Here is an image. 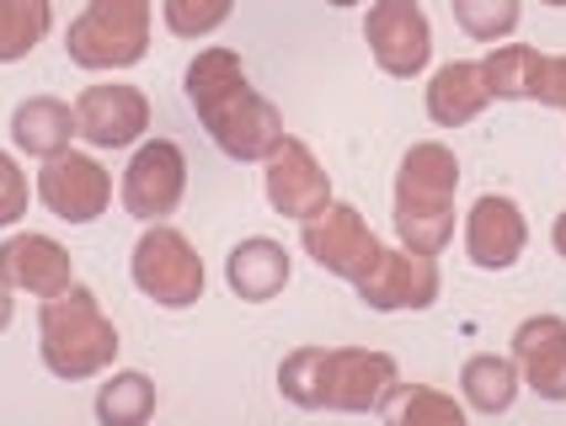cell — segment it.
<instances>
[{"label":"cell","mask_w":566,"mask_h":426,"mask_svg":"<svg viewBox=\"0 0 566 426\" xmlns=\"http://www.w3.org/2000/svg\"><path fill=\"white\" fill-rule=\"evenodd\" d=\"M198 123L230 160H268L283 145V113L252 86L241 54L230 49H198V60L182 75Z\"/></svg>","instance_id":"6da1fadb"},{"label":"cell","mask_w":566,"mask_h":426,"mask_svg":"<svg viewBox=\"0 0 566 426\" xmlns=\"http://www.w3.org/2000/svg\"><path fill=\"white\" fill-rule=\"evenodd\" d=\"M401 384V368L390 352L369 347H294L279 363V395L300 411H379L385 395Z\"/></svg>","instance_id":"7a4b0ae2"},{"label":"cell","mask_w":566,"mask_h":426,"mask_svg":"<svg viewBox=\"0 0 566 426\" xmlns=\"http://www.w3.org/2000/svg\"><path fill=\"white\" fill-rule=\"evenodd\" d=\"M454 192H460V160L449 145L422 139L396 166V235L411 251L439 256L454 241Z\"/></svg>","instance_id":"3957f363"},{"label":"cell","mask_w":566,"mask_h":426,"mask_svg":"<svg viewBox=\"0 0 566 426\" xmlns=\"http://www.w3.org/2000/svg\"><path fill=\"white\" fill-rule=\"evenodd\" d=\"M38 352H43V368L54 379H96L107 373L113 358H118V326L102 315V299H96L86 283L64 288L60 299H43L38 309Z\"/></svg>","instance_id":"277c9868"},{"label":"cell","mask_w":566,"mask_h":426,"mask_svg":"<svg viewBox=\"0 0 566 426\" xmlns=\"http://www.w3.org/2000/svg\"><path fill=\"white\" fill-rule=\"evenodd\" d=\"M64 54L81 70H128L150 54V0H86L64 32Z\"/></svg>","instance_id":"5b68a950"},{"label":"cell","mask_w":566,"mask_h":426,"mask_svg":"<svg viewBox=\"0 0 566 426\" xmlns=\"http://www.w3.org/2000/svg\"><path fill=\"white\" fill-rule=\"evenodd\" d=\"M128 273H134V288L160 309H192L203 299V256L171 224H150L134 241Z\"/></svg>","instance_id":"8992f818"},{"label":"cell","mask_w":566,"mask_h":426,"mask_svg":"<svg viewBox=\"0 0 566 426\" xmlns=\"http://www.w3.org/2000/svg\"><path fill=\"white\" fill-rule=\"evenodd\" d=\"M439 262L428 251H411V245H385L375 256V267L353 283V294L375 315H401V309H428L439 305Z\"/></svg>","instance_id":"52a82bcc"},{"label":"cell","mask_w":566,"mask_h":426,"mask_svg":"<svg viewBox=\"0 0 566 426\" xmlns=\"http://www.w3.org/2000/svg\"><path fill=\"white\" fill-rule=\"evenodd\" d=\"M124 209L139 224H166L188 192V155L177 139H145L124 166Z\"/></svg>","instance_id":"ba28073f"},{"label":"cell","mask_w":566,"mask_h":426,"mask_svg":"<svg viewBox=\"0 0 566 426\" xmlns=\"http://www.w3.org/2000/svg\"><path fill=\"white\" fill-rule=\"evenodd\" d=\"M262 166H268V171H262V192H268L273 213H283V219L311 224L315 213H326L332 203H337V198H332L326 166H321L311 145L294 139V134H283V145L268 155Z\"/></svg>","instance_id":"9c48e42d"},{"label":"cell","mask_w":566,"mask_h":426,"mask_svg":"<svg viewBox=\"0 0 566 426\" xmlns=\"http://www.w3.org/2000/svg\"><path fill=\"white\" fill-rule=\"evenodd\" d=\"M300 245L321 273L343 277V283H358V277L375 267V256L385 245L375 241L369 219L353 209V203H332L326 213H315L311 224H300Z\"/></svg>","instance_id":"30bf717a"},{"label":"cell","mask_w":566,"mask_h":426,"mask_svg":"<svg viewBox=\"0 0 566 426\" xmlns=\"http://www.w3.org/2000/svg\"><path fill=\"white\" fill-rule=\"evenodd\" d=\"M364 38H369V54L385 75L411 81V75L428 70L433 28H428V11L417 0H375L369 17H364Z\"/></svg>","instance_id":"8fae6325"},{"label":"cell","mask_w":566,"mask_h":426,"mask_svg":"<svg viewBox=\"0 0 566 426\" xmlns=\"http://www.w3.org/2000/svg\"><path fill=\"white\" fill-rule=\"evenodd\" d=\"M38 198L43 209L64 219V224H92L107 213L113 203V177L102 171L96 155H81V150H64L54 160H43L38 171Z\"/></svg>","instance_id":"7c38bea8"},{"label":"cell","mask_w":566,"mask_h":426,"mask_svg":"<svg viewBox=\"0 0 566 426\" xmlns=\"http://www.w3.org/2000/svg\"><path fill=\"white\" fill-rule=\"evenodd\" d=\"M145 128H150V102L134 86L107 81V86H86L75 96V134L96 150H128L145 139Z\"/></svg>","instance_id":"4fadbf2b"},{"label":"cell","mask_w":566,"mask_h":426,"mask_svg":"<svg viewBox=\"0 0 566 426\" xmlns=\"http://www.w3.org/2000/svg\"><path fill=\"white\" fill-rule=\"evenodd\" d=\"M0 288L32 294V299H60L75 288V262L54 235H11L0 241Z\"/></svg>","instance_id":"5bb4252c"},{"label":"cell","mask_w":566,"mask_h":426,"mask_svg":"<svg viewBox=\"0 0 566 426\" xmlns=\"http://www.w3.org/2000/svg\"><path fill=\"white\" fill-rule=\"evenodd\" d=\"M530 245V224H524V209L503 198V192H486L475 198L471 213H465V256L481 273H507Z\"/></svg>","instance_id":"9a60e30c"},{"label":"cell","mask_w":566,"mask_h":426,"mask_svg":"<svg viewBox=\"0 0 566 426\" xmlns=\"http://www.w3.org/2000/svg\"><path fill=\"white\" fill-rule=\"evenodd\" d=\"M513 363L524 373V390L562 405L566 400V320L562 315H530L513 331Z\"/></svg>","instance_id":"2e32d148"},{"label":"cell","mask_w":566,"mask_h":426,"mask_svg":"<svg viewBox=\"0 0 566 426\" xmlns=\"http://www.w3.org/2000/svg\"><path fill=\"white\" fill-rule=\"evenodd\" d=\"M289 273H294V256H289L279 241H268V235H252V241H241L224 256V283H230V294L247 299V305L279 299L283 288H289Z\"/></svg>","instance_id":"e0dca14e"},{"label":"cell","mask_w":566,"mask_h":426,"mask_svg":"<svg viewBox=\"0 0 566 426\" xmlns=\"http://www.w3.org/2000/svg\"><path fill=\"white\" fill-rule=\"evenodd\" d=\"M486 75H481V60H449L428 81V118L439 123V128H465L486 113Z\"/></svg>","instance_id":"ac0fdd59"},{"label":"cell","mask_w":566,"mask_h":426,"mask_svg":"<svg viewBox=\"0 0 566 426\" xmlns=\"http://www.w3.org/2000/svg\"><path fill=\"white\" fill-rule=\"evenodd\" d=\"M11 139L32 160H54V155L70 150V139H81L75 134V107H64L60 96H28L11 113Z\"/></svg>","instance_id":"d6986e66"},{"label":"cell","mask_w":566,"mask_h":426,"mask_svg":"<svg viewBox=\"0 0 566 426\" xmlns=\"http://www.w3.org/2000/svg\"><path fill=\"white\" fill-rule=\"evenodd\" d=\"M524 390V373L513 358H497V352H475L471 363L460 368V395L471 411H486V416H503L507 405Z\"/></svg>","instance_id":"ffe728a7"},{"label":"cell","mask_w":566,"mask_h":426,"mask_svg":"<svg viewBox=\"0 0 566 426\" xmlns=\"http://www.w3.org/2000/svg\"><path fill=\"white\" fill-rule=\"evenodd\" d=\"M379 416H385V426H471L465 405L433 384H396L379 405Z\"/></svg>","instance_id":"44dd1931"},{"label":"cell","mask_w":566,"mask_h":426,"mask_svg":"<svg viewBox=\"0 0 566 426\" xmlns=\"http://www.w3.org/2000/svg\"><path fill=\"white\" fill-rule=\"evenodd\" d=\"M539 64H545V54L530 49V43H497V49L481 60V75H486L492 102H535Z\"/></svg>","instance_id":"7402d4cb"},{"label":"cell","mask_w":566,"mask_h":426,"mask_svg":"<svg viewBox=\"0 0 566 426\" xmlns=\"http://www.w3.org/2000/svg\"><path fill=\"white\" fill-rule=\"evenodd\" d=\"M156 400H160L156 384H150L145 373L124 368V373H113V379L96 390V422L102 426H150Z\"/></svg>","instance_id":"603a6c76"},{"label":"cell","mask_w":566,"mask_h":426,"mask_svg":"<svg viewBox=\"0 0 566 426\" xmlns=\"http://www.w3.org/2000/svg\"><path fill=\"white\" fill-rule=\"evenodd\" d=\"M49 0H0V64L28 60L32 49L49 38Z\"/></svg>","instance_id":"cb8c5ba5"},{"label":"cell","mask_w":566,"mask_h":426,"mask_svg":"<svg viewBox=\"0 0 566 426\" xmlns=\"http://www.w3.org/2000/svg\"><path fill=\"white\" fill-rule=\"evenodd\" d=\"M449 11L475 43H503L518 28V0H449Z\"/></svg>","instance_id":"d4e9b609"},{"label":"cell","mask_w":566,"mask_h":426,"mask_svg":"<svg viewBox=\"0 0 566 426\" xmlns=\"http://www.w3.org/2000/svg\"><path fill=\"white\" fill-rule=\"evenodd\" d=\"M230 11H235V0H160V17H166V28L177 32V38H209L214 28L230 22Z\"/></svg>","instance_id":"484cf974"},{"label":"cell","mask_w":566,"mask_h":426,"mask_svg":"<svg viewBox=\"0 0 566 426\" xmlns=\"http://www.w3.org/2000/svg\"><path fill=\"white\" fill-rule=\"evenodd\" d=\"M28 198H32L28 171L0 150V230H6V224H17V219L28 213Z\"/></svg>","instance_id":"4316f807"},{"label":"cell","mask_w":566,"mask_h":426,"mask_svg":"<svg viewBox=\"0 0 566 426\" xmlns=\"http://www.w3.org/2000/svg\"><path fill=\"white\" fill-rule=\"evenodd\" d=\"M535 102H539V107H556V113H566V54H545V64H539Z\"/></svg>","instance_id":"83f0119b"},{"label":"cell","mask_w":566,"mask_h":426,"mask_svg":"<svg viewBox=\"0 0 566 426\" xmlns=\"http://www.w3.org/2000/svg\"><path fill=\"white\" fill-rule=\"evenodd\" d=\"M551 241H556V251L566 256V213H556V230H551Z\"/></svg>","instance_id":"f1b7e54d"},{"label":"cell","mask_w":566,"mask_h":426,"mask_svg":"<svg viewBox=\"0 0 566 426\" xmlns=\"http://www.w3.org/2000/svg\"><path fill=\"white\" fill-rule=\"evenodd\" d=\"M11 326V288H0V331Z\"/></svg>","instance_id":"f546056e"},{"label":"cell","mask_w":566,"mask_h":426,"mask_svg":"<svg viewBox=\"0 0 566 426\" xmlns=\"http://www.w3.org/2000/svg\"><path fill=\"white\" fill-rule=\"evenodd\" d=\"M326 6H358V0H326Z\"/></svg>","instance_id":"4dcf8cb0"},{"label":"cell","mask_w":566,"mask_h":426,"mask_svg":"<svg viewBox=\"0 0 566 426\" xmlns=\"http://www.w3.org/2000/svg\"><path fill=\"white\" fill-rule=\"evenodd\" d=\"M545 6H566V0H545Z\"/></svg>","instance_id":"1f68e13d"}]
</instances>
